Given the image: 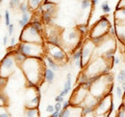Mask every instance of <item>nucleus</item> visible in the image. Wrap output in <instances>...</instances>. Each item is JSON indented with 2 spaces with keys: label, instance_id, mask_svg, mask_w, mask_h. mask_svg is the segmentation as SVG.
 Masks as SVG:
<instances>
[{
  "label": "nucleus",
  "instance_id": "f257e3e1",
  "mask_svg": "<svg viewBox=\"0 0 125 117\" xmlns=\"http://www.w3.org/2000/svg\"><path fill=\"white\" fill-rule=\"evenodd\" d=\"M42 58H27L20 65L27 81L39 85L42 78H44L45 67Z\"/></svg>",
  "mask_w": 125,
  "mask_h": 117
},
{
  "label": "nucleus",
  "instance_id": "f03ea898",
  "mask_svg": "<svg viewBox=\"0 0 125 117\" xmlns=\"http://www.w3.org/2000/svg\"><path fill=\"white\" fill-rule=\"evenodd\" d=\"M44 48L45 47H43V44L19 41L16 49L26 58H42V55L45 53Z\"/></svg>",
  "mask_w": 125,
  "mask_h": 117
},
{
  "label": "nucleus",
  "instance_id": "7ed1b4c3",
  "mask_svg": "<svg viewBox=\"0 0 125 117\" xmlns=\"http://www.w3.org/2000/svg\"><path fill=\"white\" fill-rule=\"evenodd\" d=\"M19 41L43 44V34L39 32L29 23L22 29V32L19 36Z\"/></svg>",
  "mask_w": 125,
  "mask_h": 117
},
{
  "label": "nucleus",
  "instance_id": "20e7f679",
  "mask_svg": "<svg viewBox=\"0 0 125 117\" xmlns=\"http://www.w3.org/2000/svg\"><path fill=\"white\" fill-rule=\"evenodd\" d=\"M16 62L14 57L9 53L6 55L0 63V76L3 78H7L15 72Z\"/></svg>",
  "mask_w": 125,
  "mask_h": 117
},
{
  "label": "nucleus",
  "instance_id": "39448f33",
  "mask_svg": "<svg viewBox=\"0 0 125 117\" xmlns=\"http://www.w3.org/2000/svg\"><path fill=\"white\" fill-rule=\"evenodd\" d=\"M111 26L112 25L108 20L107 16H105V15L101 16L100 19L97 21V23L93 27V29L91 31L90 38L93 39V38H96V37H99V36L109 34V29Z\"/></svg>",
  "mask_w": 125,
  "mask_h": 117
},
{
  "label": "nucleus",
  "instance_id": "423d86ee",
  "mask_svg": "<svg viewBox=\"0 0 125 117\" xmlns=\"http://www.w3.org/2000/svg\"><path fill=\"white\" fill-rule=\"evenodd\" d=\"M45 51H46V55L50 56L53 58L58 64L59 63H64L67 59V56L66 53L63 51V49L58 46H54L51 44L47 43L46 47H45Z\"/></svg>",
  "mask_w": 125,
  "mask_h": 117
},
{
  "label": "nucleus",
  "instance_id": "0eeeda50",
  "mask_svg": "<svg viewBox=\"0 0 125 117\" xmlns=\"http://www.w3.org/2000/svg\"><path fill=\"white\" fill-rule=\"evenodd\" d=\"M113 103L114 102L111 93L106 94L95 107V113L97 115H105L107 112H111V107Z\"/></svg>",
  "mask_w": 125,
  "mask_h": 117
},
{
  "label": "nucleus",
  "instance_id": "6e6552de",
  "mask_svg": "<svg viewBox=\"0 0 125 117\" xmlns=\"http://www.w3.org/2000/svg\"><path fill=\"white\" fill-rule=\"evenodd\" d=\"M95 45L92 40H88L85 43L83 44L81 51H82V58H81V61H82V65L83 67L85 65H87L90 61V58L92 57L93 53H94V49H95Z\"/></svg>",
  "mask_w": 125,
  "mask_h": 117
},
{
  "label": "nucleus",
  "instance_id": "1a4fd4ad",
  "mask_svg": "<svg viewBox=\"0 0 125 117\" xmlns=\"http://www.w3.org/2000/svg\"><path fill=\"white\" fill-rule=\"evenodd\" d=\"M42 8H43V12H46L51 15H55L57 12V4L53 1H48V0H43L42 2Z\"/></svg>",
  "mask_w": 125,
  "mask_h": 117
},
{
  "label": "nucleus",
  "instance_id": "9d476101",
  "mask_svg": "<svg viewBox=\"0 0 125 117\" xmlns=\"http://www.w3.org/2000/svg\"><path fill=\"white\" fill-rule=\"evenodd\" d=\"M71 88H72V75L71 73H67L66 74V81L63 85V89L60 92L59 95L64 97L65 95H67L69 93V91L71 90Z\"/></svg>",
  "mask_w": 125,
  "mask_h": 117
},
{
  "label": "nucleus",
  "instance_id": "9b49d317",
  "mask_svg": "<svg viewBox=\"0 0 125 117\" xmlns=\"http://www.w3.org/2000/svg\"><path fill=\"white\" fill-rule=\"evenodd\" d=\"M79 39H80V33L77 30H71L66 35V39H67L66 41L69 42V43H73L74 46L79 41Z\"/></svg>",
  "mask_w": 125,
  "mask_h": 117
},
{
  "label": "nucleus",
  "instance_id": "f8f14e48",
  "mask_svg": "<svg viewBox=\"0 0 125 117\" xmlns=\"http://www.w3.org/2000/svg\"><path fill=\"white\" fill-rule=\"evenodd\" d=\"M10 54L14 57V58H15V60H16V64H19V65H21V64L25 61V59L27 58L23 54H21L20 52H18L16 49V50H13Z\"/></svg>",
  "mask_w": 125,
  "mask_h": 117
},
{
  "label": "nucleus",
  "instance_id": "ddd939ff",
  "mask_svg": "<svg viewBox=\"0 0 125 117\" xmlns=\"http://www.w3.org/2000/svg\"><path fill=\"white\" fill-rule=\"evenodd\" d=\"M41 101V94L40 93H37L32 99H30L27 104H26V107H29V108H35V107H38L39 104Z\"/></svg>",
  "mask_w": 125,
  "mask_h": 117
},
{
  "label": "nucleus",
  "instance_id": "4468645a",
  "mask_svg": "<svg viewBox=\"0 0 125 117\" xmlns=\"http://www.w3.org/2000/svg\"><path fill=\"white\" fill-rule=\"evenodd\" d=\"M41 17H42V20L43 22V24L45 26H52L53 25V19H54V16L51 15L50 14H48L46 12H43L42 15H41Z\"/></svg>",
  "mask_w": 125,
  "mask_h": 117
},
{
  "label": "nucleus",
  "instance_id": "2eb2a0df",
  "mask_svg": "<svg viewBox=\"0 0 125 117\" xmlns=\"http://www.w3.org/2000/svg\"><path fill=\"white\" fill-rule=\"evenodd\" d=\"M55 71H53L52 69H50L49 67L45 68V71H44V80L46 81L48 84H52L55 80Z\"/></svg>",
  "mask_w": 125,
  "mask_h": 117
},
{
  "label": "nucleus",
  "instance_id": "dca6fc26",
  "mask_svg": "<svg viewBox=\"0 0 125 117\" xmlns=\"http://www.w3.org/2000/svg\"><path fill=\"white\" fill-rule=\"evenodd\" d=\"M24 117H40V112L38 107H35V108L26 107L24 112Z\"/></svg>",
  "mask_w": 125,
  "mask_h": 117
},
{
  "label": "nucleus",
  "instance_id": "f3484780",
  "mask_svg": "<svg viewBox=\"0 0 125 117\" xmlns=\"http://www.w3.org/2000/svg\"><path fill=\"white\" fill-rule=\"evenodd\" d=\"M45 59H46L47 64H48V66H49L50 69H52L53 71H57V70L59 69V64H58L53 58H51L50 56L45 55Z\"/></svg>",
  "mask_w": 125,
  "mask_h": 117
},
{
  "label": "nucleus",
  "instance_id": "a211bd4d",
  "mask_svg": "<svg viewBox=\"0 0 125 117\" xmlns=\"http://www.w3.org/2000/svg\"><path fill=\"white\" fill-rule=\"evenodd\" d=\"M115 48H114V47H111L109 49H107L105 52H104V54H103V58L105 59V60H113V58L115 57Z\"/></svg>",
  "mask_w": 125,
  "mask_h": 117
},
{
  "label": "nucleus",
  "instance_id": "6ab92c4d",
  "mask_svg": "<svg viewBox=\"0 0 125 117\" xmlns=\"http://www.w3.org/2000/svg\"><path fill=\"white\" fill-rule=\"evenodd\" d=\"M108 35L109 34H106V35H103V36H99V37H96V38H93V39H91V40L94 42L95 46H99L100 44L104 43L106 41L105 39L108 37Z\"/></svg>",
  "mask_w": 125,
  "mask_h": 117
},
{
  "label": "nucleus",
  "instance_id": "aec40b11",
  "mask_svg": "<svg viewBox=\"0 0 125 117\" xmlns=\"http://www.w3.org/2000/svg\"><path fill=\"white\" fill-rule=\"evenodd\" d=\"M82 107V117H86L95 112V107H94L84 106V107Z\"/></svg>",
  "mask_w": 125,
  "mask_h": 117
},
{
  "label": "nucleus",
  "instance_id": "412c9836",
  "mask_svg": "<svg viewBox=\"0 0 125 117\" xmlns=\"http://www.w3.org/2000/svg\"><path fill=\"white\" fill-rule=\"evenodd\" d=\"M42 4V0H28V6L30 10H37Z\"/></svg>",
  "mask_w": 125,
  "mask_h": 117
},
{
  "label": "nucleus",
  "instance_id": "4be33fe9",
  "mask_svg": "<svg viewBox=\"0 0 125 117\" xmlns=\"http://www.w3.org/2000/svg\"><path fill=\"white\" fill-rule=\"evenodd\" d=\"M18 9H19V11L21 12V14H25V13L30 12L29 6H28V4H27L26 2H22V3H20L19 6H18Z\"/></svg>",
  "mask_w": 125,
  "mask_h": 117
},
{
  "label": "nucleus",
  "instance_id": "5701e85b",
  "mask_svg": "<svg viewBox=\"0 0 125 117\" xmlns=\"http://www.w3.org/2000/svg\"><path fill=\"white\" fill-rule=\"evenodd\" d=\"M20 19H21L26 25H28V24L30 23V21H31V15H30V12L25 13V14H22Z\"/></svg>",
  "mask_w": 125,
  "mask_h": 117
},
{
  "label": "nucleus",
  "instance_id": "b1692460",
  "mask_svg": "<svg viewBox=\"0 0 125 117\" xmlns=\"http://www.w3.org/2000/svg\"><path fill=\"white\" fill-rule=\"evenodd\" d=\"M101 9H102V11H103L104 14H109L110 12H111V7L109 6L108 1H104L101 4Z\"/></svg>",
  "mask_w": 125,
  "mask_h": 117
},
{
  "label": "nucleus",
  "instance_id": "393cba45",
  "mask_svg": "<svg viewBox=\"0 0 125 117\" xmlns=\"http://www.w3.org/2000/svg\"><path fill=\"white\" fill-rule=\"evenodd\" d=\"M7 104H8V98H7V96L3 92H1L0 93V107H6Z\"/></svg>",
  "mask_w": 125,
  "mask_h": 117
},
{
  "label": "nucleus",
  "instance_id": "a878e982",
  "mask_svg": "<svg viewBox=\"0 0 125 117\" xmlns=\"http://www.w3.org/2000/svg\"><path fill=\"white\" fill-rule=\"evenodd\" d=\"M0 117H12V114L5 107H0Z\"/></svg>",
  "mask_w": 125,
  "mask_h": 117
},
{
  "label": "nucleus",
  "instance_id": "bb28decb",
  "mask_svg": "<svg viewBox=\"0 0 125 117\" xmlns=\"http://www.w3.org/2000/svg\"><path fill=\"white\" fill-rule=\"evenodd\" d=\"M76 30L78 31L81 35H85L87 33V31H88V26L86 24H80V25H77Z\"/></svg>",
  "mask_w": 125,
  "mask_h": 117
},
{
  "label": "nucleus",
  "instance_id": "cd10ccee",
  "mask_svg": "<svg viewBox=\"0 0 125 117\" xmlns=\"http://www.w3.org/2000/svg\"><path fill=\"white\" fill-rule=\"evenodd\" d=\"M116 80H117V82H118L119 84H122V83L125 82V70L124 69H122V70L119 71V73H118L117 77H116Z\"/></svg>",
  "mask_w": 125,
  "mask_h": 117
},
{
  "label": "nucleus",
  "instance_id": "c85d7f7f",
  "mask_svg": "<svg viewBox=\"0 0 125 117\" xmlns=\"http://www.w3.org/2000/svg\"><path fill=\"white\" fill-rule=\"evenodd\" d=\"M92 6V0H81V9L86 10Z\"/></svg>",
  "mask_w": 125,
  "mask_h": 117
},
{
  "label": "nucleus",
  "instance_id": "c756f323",
  "mask_svg": "<svg viewBox=\"0 0 125 117\" xmlns=\"http://www.w3.org/2000/svg\"><path fill=\"white\" fill-rule=\"evenodd\" d=\"M81 58H82V51H81V49L78 50V51H76V52H74V53H72L71 58H72L73 61L78 60V59H81Z\"/></svg>",
  "mask_w": 125,
  "mask_h": 117
},
{
  "label": "nucleus",
  "instance_id": "7c9ffc66",
  "mask_svg": "<svg viewBox=\"0 0 125 117\" xmlns=\"http://www.w3.org/2000/svg\"><path fill=\"white\" fill-rule=\"evenodd\" d=\"M4 17H5V25L7 27H9V25L11 24V21H10V13L8 10L5 11V15H4Z\"/></svg>",
  "mask_w": 125,
  "mask_h": 117
},
{
  "label": "nucleus",
  "instance_id": "2f4dec72",
  "mask_svg": "<svg viewBox=\"0 0 125 117\" xmlns=\"http://www.w3.org/2000/svg\"><path fill=\"white\" fill-rule=\"evenodd\" d=\"M123 90H122V88L121 87H117L116 88V96H117V98H122L123 97Z\"/></svg>",
  "mask_w": 125,
  "mask_h": 117
},
{
  "label": "nucleus",
  "instance_id": "473e14b6",
  "mask_svg": "<svg viewBox=\"0 0 125 117\" xmlns=\"http://www.w3.org/2000/svg\"><path fill=\"white\" fill-rule=\"evenodd\" d=\"M14 30H15V26L13 23H11L8 27V36H12L14 34Z\"/></svg>",
  "mask_w": 125,
  "mask_h": 117
},
{
  "label": "nucleus",
  "instance_id": "72a5a7b5",
  "mask_svg": "<svg viewBox=\"0 0 125 117\" xmlns=\"http://www.w3.org/2000/svg\"><path fill=\"white\" fill-rule=\"evenodd\" d=\"M45 110H46L47 112H49V113H53L54 111H55V107L54 106H52V105H48L46 107V108H45Z\"/></svg>",
  "mask_w": 125,
  "mask_h": 117
},
{
  "label": "nucleus",
  "instance_id": "f704fd0d",
  "mask_svg": "<svg viewBox=\"0 0 125 117\" xmlns=\"http://www.w3.org/2000/svg\"><path fill=\"white\" fill-rule=\"evenodd\" d=\"M6 84H7V78L1 77V78H0V88H4V87L6 86Z\"/></svg>",
  "mask_w": 125,
  "mask_h": 117
},
{
  "label": "nucleus",
  "instance_id": "c9c22d12",
  "mask_svg": "<svg viewBox=\"0 0 125 117\" xmlns=\"http://www.w3.org/2000/svg\"><path fill=\"white\" fill-rule=\"evenodd\" d=\"M54 107H55V110H56V111H61V110L62 109V103H56Z\"/></svg>",
  "mask_w": 125,
  "mask_h": 117
},
{
  "label": "nucleus",
  "instance_id": "e433bc0d",
  "mask_svg": "<svg viewBox=\"0 0 125 117\" xmlns=\"http://www.w3.org/2000/svg\"><path fill=\"white\" fill-rule=\"evenodd\" d=\"M55 101H56V103H62V104L64 102V97H62L61 95H58L55 97Z\"/></svg>",
  "mask_w": 125,
  "mask_h": 117
},
{
  "label": "nucleus",
  "instance_id": "4c0bfd02",
  "mask_svg": "<svg viewBox=\"0 0 125 117\" xmlns=\"http://www.w3.org/2000/svg\"><path fill=\"white\" fill-rule=\"evenodd\" d=\"M109 35H111V36H116V30H115V27H113V26H111L109 29Z\"/></svg>",
  "mask_w": 125,
  "mask_h": 117
},
{
  "label": "nucleus",
  "instance_id": "58836bf2",
  "mask_svg": "<svg viewBox=\"0 0 125 117\" xmlns=\"http://www.w3.org/2000/svg\"><path fill=\"white\" fill-rule=\"evenodd\" d=\"M69 107H71L70 101H64V102L62 103V108H67Z\"/></svg>",
  "mask_w": 125,
  "mask_h": 117
},
{
  "label": "nucleus",
  "instance_id": "ea45409f",
  "mask_svg": "<svg viewBox=\"0 0 125 117\" xmlns=\"http://www.w3.org/2000/svg\"><path fill=\"white\" fill-rule=\"evenodd\" d=\"M116 117H125V111L124 110H122V109H118L117 114H116Z\"/></svg>",
  "mask_w": 125,
  "mask_h": 117
},
{
  "label": "nucleus",
  "instance_id": "a19ab883",
  "mask_svg": "<svg viewBox=\"0 0 125 117\" xmlns=\"http://www.w3.org/2000/svg\"><path fill=\"white\" fill-rule=\"evenodd\" d=\"M113 61H114V64H115V65H117V64H119V63H120V59L118 58V57H116V56H115V57H114Z\"/></svg>",
  "mask_w": 125,
  "mask_h": 117
},
{
  "label": "nucleus",
  "instance_id": "79ce46f5",
  "mask_svg": "<svg viewBox=\"0 0 125 117\" xmlns=\"http://www.w3.org/2000/svg\"><path fill=\"white\" fill-rule=\"evenodd\" d=\"M9 7L11 8V9H15L16 7H17L16 5V3L15 2H13L12 0H10V2H9Z\"/></svg>",
  "mask_w": 125,
  "mask_h": 117
},
{
  "label": "nucleus",
  "instance_id": "37998d69",
  "mask_svg": "<svg viewBox=\"0 0 125 117\" xmlns=\"http://www.w3.org/2000/svg\"><path fill=\"white\" fill-rule=\"evenodd\" d=\"M18 26H19L20 28H22V29H23V28L26 26V24H25L21 19H19V20H18Z\"/></svg>",
  "mask_w": 125,
  "mask_h": 117
},
{
  "label": "nucleus",
  "instance_id": "c03bdc74",
  "mask_svg": "<svg viewBox=\"0 0 125 117\" xmlns=\"http://www.w3.org/2000/svg\"><path fill=\"white\" fill-rule=\"evenodd\" d=\"M15 44H16V39L15 38H12L11 40H10V48L13 47V46H15Z\"/></svg>",
  "mask_w": 125,
  "mask_h": 117
},
{
  "label": "nucleus",
  "instance_id": "a18cd8bd",
  "mask_svg": "<svg viewBox=\"0 0 125 117\" xmlns=\"http://www.w3.org/2000/svg\"><path fill=\"white\" fill-rule=\"evenodd\" d=\"M7 42H8V35L4 36V38H3V44L7 45Z\"/></svg>",
  "mask_w": 125,
  "mask_h": 117
},
{
  "label": "nucleus",
  "instance_id": "49530a36",
  "mask_svg": "<svg viewBox=\"0 0 125 117\" xmlns=\"http://www.w3.org/2000/svg\"><path fill=\"white\" fill-rule=\"evenodd\" d=\"M59 114H60V111H54L52 114H51V116L50 117H59Z\"/></svg>",
  "mask_w": 125,
  "mask_h": 117
},
{
  "label": "nucleus",
  "instance_id": "de8ad7c7",
  "mask_svg": "<svg viewBox=\"0 0 125 117\" xmlns=\"http://www.w3.org/2000/svg\"><path fill=\"white\" fill-rule=\"evenodd\" d=\"M98 2H99V0H92V5L93 6H96L98 4Z\"/></svg>",
  "mask_w": 125,
  "mask_h": 117
},
{
  "label": "nucleus",
  "instance_id": "09e8293b",
  "mask_svg": "<svg viewBox=\"0 0 125 117\" xmlns=\"http://www.w3.org/2000/svg\"><path fill=\"white\" fill-rule=\"evenodd\" d=\"M12 1L16 3V6H17V7H18V6H19V4H20V2H19V0H12Z\"/></svg>",
  "mask_w": 125,
  "mask_h": 117
},
{
  "label": "nucleus",
  "instance_id": "8fccbe9b",
  "mask_svg": "<svg viewBox=\"0 0 125 117\" xmlns=\"http://www.w3.org/2000/svg\"><path fill=\"white\" fill-rule=\"evenodd\" d=\"M121 88H122V90H123V91L125 92V82L121 84Z\"/></svg>",
  "mask_w": 125,
  "mask_h": 117
},
{
  "label": "nucleus",
  "instance_id": "3c124183",
  "mask_svg": "<svg viewBox=\"0 0 125 117\" xmlns=\"http://www.w3.org/2000/svg\"><path fill=\"white\" fill-rule=\"evenodd\" d=\"M1 2H2V0H0V3H1Z\"/></svg>",
  "mask_w": 125,
  "mask_h": 117
},
{
  "label": "nucleus",
  "instance_id": "603ef678",
  "mask_svg": "<svg viewBox=\"0 0 125 117\" xmlns=\"http://www.w3.org/2000/svg\"><path fill=\"white\" fill-rule=\"evenodd\" d=\"M48 1H52V0H48Z\"/></svg>",
  "mask_w": 125,
  "mask_h": 117
},
{
  "label": "nucleus",
  "instance_id": "864d4df0",
  "mask_svg": "<svg viewBox=\"0 0 125 117\" xmlns=\"http://www.w3.org/2000/svg\"><path fill=\"white\" fill-rule=\"evenodd\" d=\"M0 17H1V14H0Z\"/></svg>",
  "mask_w": 125,
  "mask_h": 117
}]
</instances>
